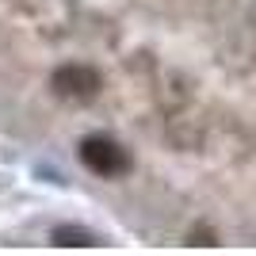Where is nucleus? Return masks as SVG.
Returning <instances> with one entry per match:
<instances>
[{
    "label": "nucleus",
    "mask_w": 256,
    "mask_h": 256,
    "mask_svg": "<svg viewBox=\"0 0 256 256\" xmlns=\"http://www.w3.org/2000/svg\"><path fill=\"white\" fill-rule=\"evenodd\" d=\"M80 160H84V168L92 172V176H104V180L126 176V172L134 168L130 153L122 150L115 138H107V134H92V138L80 142Z\"/></svg>",
    "instance_id": "nucleus-1"
},
{
    "label": "nucleus",
    "mask_w": 256,
    "mask_h": 256,
    "mask_svg": "<svg viewBox=\"0 0 256 256\" xmlns=\"http://www.w3.org/2000/svg\"><path fill=\"white\" fill-rule=\"evenodd\" d=\"M50 88H54V96L65 100V104H92V100L100 96V88H104V76H100L92 65L73 62V65L54 69Z\"/></svg>",
    "instance_id": "nucleus-2"
},
{
    "label": "nucleus",
    "mask_w": 256,
    "mask_h": 256,
    "mask_svg": "<svg viewBox=\"0 0 256 256\" xmlns=\"http://www.w3.org/2000/svg\"><path fill=\"white\" fill-rule=\"evenodd\" d=\"M54 245H62V248H92V245H96V237L88 234V230L58 226V230H54Z\"/></svg>",
    "instance_id": "nucleus-3"
}]
</instances>
